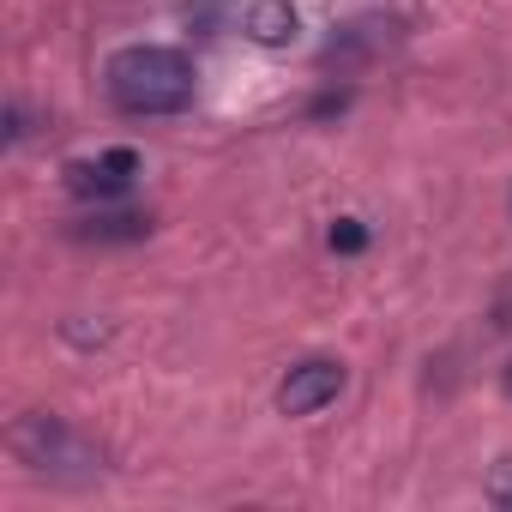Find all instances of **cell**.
<instances>
[{
    "label": "cell",
    "mask_w": 512,
    "mask_h": 512,
    "mask_svg": "<svg viewBox=\"0 0 512 512\" xmlns=\"http://www.w3.org/2000/svg\"><path fill=\"white\" fill-rule=\"evenodd\" d=\"M109 97L127 115H175L193 103V61L163 43H133L109 61Z\"/></svg>",
    "instance_id": "cell-1"
},
{
    "label": "cell",
    "mask_w": 512,
    "mask_h": 512,
    "mask_svg": "<svg viewBox=\"0 0 512 512\" xmlns=\"http://www.w3.org/2000/svg\"><path fill=\"white\" fill-rule=\"evenodd\" d=\"M482 494L500 506V512H512V458H500L494 470H488V482H482Z\"/></svg>",
    "instance_id": "cell-8"
},
{
    "label": "cell",
    "mask_w": 512,
    "mask_h": 512,
    "mask_svg": "<svg viewBox=\"0 0 512 512\" xmlns=\"http://www.w3.org/2000/svg\"><path fill=\"white\" fill-rule=\"evenodd\" d=\"M13 452L31 470H55V476H97V452L61 422V416H25L13 428Z\"/></svg>",
    "instance_id": "cell-2"
},
{
    "label": "cell",
    "mask_w": 512,
    "mask_h": 512,
    "mask_svg": "<svg viewBox=\"0 0 512 512\" xmlns=\"http://www.w3.org/2000/svg\"><path fill=\"white\" fill-rule=\"evenodd\" d=\"M139 175V151L133 145H115L103 157H85V163H67V187L85 193V199H121Z\"/></svg>",
    "instance_id": "cell-4"
},
{
    "label": "cell",
    "mask_w": 512,
    "mask_h": 512,
    "mask_svg": "<svg viewBox=\"0 0 512 512\" xmlns=\"http://www.w3.org/2000/svg\"><path fill=\"white\" fill-rule=\"evenodd\" d=\"M362 247H368V223L338 217V223H332V253H362Z\"/></svg>",
    "instance_id": "cell-7"
},
{
    "label": "cell",
    "mask_w": 512,
    "mask_h": 512,
    "mask_svg": "<svg viewBox=\"0 0 512 512\" xmlns=\"http://www.w3.org/2000/svg\"><path fill=\"white\" fill-rule=\"evenodd\" d=\"M500 386H506V398H512V362H506V374H500Z\"/></svg>",
    "instance_id": "cell-9"
},
{
    "label": "cell",
    "mask_w": 512,
    "mask_h": 512,
    "mask_svg": "<svg viewBox=\"0 0 512 512\" xmlns=\"http://www.w3.org/2000/svg\"><path fill=\"white\" fill-rule=\"evenodd\" d=\"M247 37L253 43H266V49H284L302 37V13L290 7V0H247Z\"/></svg>",
    "instance_id": "cell-5"
},
{
    "label": "cell",
    "mask_w": 512,
    "mask_h": 512,
    "mask_svg": "<svg viewBox=\"0 0 512 512\" xmlns=\"http://www.w3.org/2000/svg\"><path fill=\"white\" fill-rule=\"evenodd\" d=\"M151 229V217H139V211H115V217H85L79 223V235L85 241H139Z\"/></svg>",
    "instance_id": "cell-6"
},
{
    "label": "cell",
    "mask_w": 512,
    "mask_h": 512,
    "mask_svg": "<svg viewBox=\"0 0 512 512\" xmlns=\"http://www.w3.org/2000/svg\"><path fill=\"white\" fill-rule=\"evenodd\" d=\"M338 392H344V362H332V356H308V362H296V368L284 374V386H278V410H284V416H314V410H326Z\"/></svg>",
    "instance_id": "cell-3"
}]
</instances>
